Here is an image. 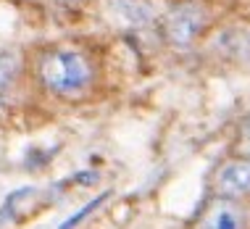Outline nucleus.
Segmentation results:
<instances>
[{"instance_id": "7", "label": "nucleus", "mask_w": 250, "mask_h": 229, "mask_svg": "<svg viewBox=\"0 0 250 229\" xmlns=\"http://www.w3.org/2000/svg\"><path fill=\"white\" fill-rule=\"evenodd\" d=\"M16 71H19L16 56L8 50H0V87H8L13 82V77H16Z\"/></svg>"}, {"instance_id": "5", "label": "nucleus", "mask_w": 250, "mask_h": 229, "mask_svg": "<svg viewBox=\"0 0 250 229\" xmlns=\"http://www.w3.org/2000/svg\"><path fill=\"white\" fill-rule=\"evenodd\" d=\"M105 198H111V195L103 192V195H98V198H92L90 203H84V206L79 208L77 213H74V216H69V219L63 221V224H58V229H74V227H79V224H82V221H84L87 216H90V213H95L98 208L105 203Z\"/></svg>"}, {"instance_id": "3", "label": "nucleus", "mask_w": 250, "mask_h": 229, "mask_svg": "<svg viewBox=\"0 0 250 229\" xmlns=\"http://www.w3.org/2000/svg\"><path fill=\"white\" fill-rule=\"evenodd\" d=\"M213 190L224 200H234L240 195L250 192V158L227 161L213 177Z\"/></svg>"}, {"instance_id": "4", "label": "nucleus", "mask_w": 250, "mask_h": 229, "mask_svg": "<svg viewBox=\"0 0 250 229\" xmlns=\"http://www.w3.org/2000/svg\"><path fill=\"white\" fill-rule=\"evenodd\" d=\"M198 229H242V211L234 200L216 198L203 213Z\"/></svg>"}, {"instance_id": "8", "label": "nucleus", "mask_w": 250, "mask_h": 229, "mask_svg": "<svg viewBox=\"0 0 250 229\" xmlns=\"http://www.w3.org/2000/svg\"><path fill=\"white\" fill-rule=\"evenodd\" d=\"M240 150L250 156V119L242 124V134H240Z\"/></svg>"}, {"instance_id": "9", "label": "nucleus", "mask_w": 250, "mask_h": 229, "mask_svg": "<svg viewBox=\"0 0 250 229\" xmlns=\"http://www.w3.org/2000/svg\"><path fill=\"white\" fill-rule=\"evenodd\" d=\"M77 182H79V185H95V182H98V174H95V171H90V174L82 171V174H77Z\"/></svg>"}, {"instance_id": "6", "label": "nucleus", "mask_w": 250, "mask_h": 229, "mask_svg": "<svg viewBox=\"0 0 250 229\" xmlns=\"http://www.w3.org/2000/svg\"><path fill=\"white\" fill-rule=\"evenodd\" d=\"M32 192H35V190H32V187H21V190L11 192L8 198H5L3 208H0V221H11L13 216H16V208L21 206V200L26 198V195H32Z\"/></svg>"}, {"instance_id": "1", "label": "nucleus", "mask_w": 250, "mask_h": 229, "mask_svg": "<svg viewBox=\"0 0 250 229\" xmlns=\"http://www.w3.org/2000/svg\"><path fill=\"white\" fill-rule=\"evenodd\" d=\"M40 77L56 95H79L92 82V66L79 50H53L40 63Z\"/></svg>"}, {"instance_id": "2", "label": "nucleus", "mask_w": 250, "mask_h": 229, "mask_svg": "<svg viewBox=\"0 0 250 229\" xmlns=\"http://www.w3.org/2000/svg\"><path fill=\"white\" fill-rule=\"evenodd\" d=\"M203 24H206V11L198 3L174 5L166 13V37L174 45H190L203 29Z\"/></svg>"}]
</instances>
